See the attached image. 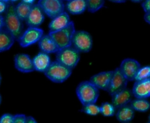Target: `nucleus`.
<instances>
[{
  "label": "nucleus",
  "mask_w": 150,
  "mask_h": 123,
  "mask_svg": "<svg viewBox=\"0 0 150 123\" xmlns=\"http://www.w3.org/2000/svg\"><path fill=\"white\" fill-rule=\"evenodd\" d=\"M4 19V29L12 34L15 41H18L24 31V26L23 21L16 13L15 6L13 3H8Z\"/></svg>",
  "instance_id": "1"
},
{
  "label": "nucleus",
  "mask_w": 150,
  "mask_h": 123,
  "mask_svg": "<svg viewBox=\"0 0 150 123\" xmlns=\"http://www.w3.org/2000/svg\"><path fill=\"white\" fill-rule=\"evenodd\" d=\"M76 94L82 105L96 103L100 95L99 89L90 80H84L79 83Z\"/></svg>",
  "instance_id": "2"
},
{
  "label": "nucleus",
  "mask_w": 150,
  "mask_h": 123,
  "mask_svg": "<svg viewBox=\"0 0 150 123\" xmlns=\"http://www.w3.org/2000/svg\"><path fill=\"white\" fill-rule=\"evenodd\" d=\"M71 73L72 69L57 61L52 62L44 72L45 76L47 79L56 83H63L70 78Z\"/></svg>",
  "instance_id": "3"
},
{
  "label": "nucleus",
  "mask_w": 150,
  "mask_h": 123,
  "mask_svg": "<svg viewBox=\"0 0 150 123\" xmlns=\"http://www.w3.org/2000/svg\"><path fill=\"white\" fill-rule=\"evenodd\" d=\"M80 59V53L71 45L59 49L56 52V61L73 69Z\"/></svg>",
  "instance_id": "4"
},
{
  "label": "nucleus",
  "mask_w": 150,
  "mask_h": 123,
  "mask_svg": "<svg viewBox=\"0 0 150 123\" xmlns=\"http://www.w3.org/2000/svg\"><path fill=\"white\" fill-rule=\"evenodd\" d=\"M80 53L89 52L93 47L91 35L84 30H76L73 36L71 45Z\"/></svg>",
  "instance_id": "5"
},
{
  "label": "nucleus",
  "mask_w": 150,
  "mask_h": 123,
  "mask_svg": "<svg viewBox=\"0 0 150 123\" xmlns=\"http://www.w3.org/2000/svg\"><path fill=\"white\" fill-rule=\"evenodd\" d=\"M75 31L74 23L73 21H71L64 28L56 31L49 33V34L60 49L71 45L72 38Z\"/></svg>",
  "instance_id": "6"
},
{
  "label": "nucleus",
  "mask_w": 150,
  "mask_h": 123,
  "mask_svg": "<svg viewBox=\"0 0 150 123\" xmlns=\"http://www.w3.org/2000/svg\"><path fill=\"white\" fill-rule=\"evenodd\" d=\"M38 5L51 19L65 11L64 0H39Z\"/></svg>",
  "instance_id": "7"
},
{
  "label": "nucleus",
  "mask_w": 150,
  "mask_h": 123,
  "mask_svg": "<svg viewBox=\"0 0 150 123\" xmlns=\"http://www.w3.org/2000/svg\"><path fill=\"white\" fill-rule=\"evenodd\" d=\"M43 35V30L39 27H28L18 40L21 47L26 48L38 43Z\"/></svg>",
  "instance_id": "8"
},
{
  "label": "nucleus",
  "mask_w": 150,
  "mask_h": 123,
  "mask_svg": "<svg viewBox=\"0 0 150 123\" xmlns=\"http://www.w3.org/2000/svg\"><path fill=\"white\" fill-rule=\"evenodd\" d=\"M140 67V63L133 58L123 59L119 66L121 72L128 81L134 80L135 75Z\"/></svg>",
  "instance_id": "9"
},
{
  "label": "nucleus",
  "mask_w": 150,
  "mask_h": 123,
  "mask_svg": "<svg viewBox=\"0 0 150 123\" xmlns=\"http://www.w3.org/2000/svg\"><path fill=\"white\" fill-rule=\"evenodd\" d=\"M128 82V80L121 72L119 67H117L113 70V73L107 92L111 96L114 93L126 88Z\"/></svg>",
  "instance_id": "10"
},
{
  "label": "nucleus",
  "mask_w": 150,
  "mask_h": 123,
  "mask_svg": "<svg viewBox=\"0 0 150 123\" xmlns=\"http://www.w3.org/2000/svg\"><path fill=\"white\" fill-rule=\"evenodd\" d=\"M15 68L22 73H29L35 71L32 59L26 54H17L14 57Z\"/></svg>",
  "instance_id": "11"
},
{
  "label": "nucleus",
  "mask_w": 150,
  "mask_h": 123,
  "mask_svg": "<svg viewBox=\"0 0 150 123\" xmlns=\"http://www.w3.org/2000/svg\"><path fill=\"white\" fill-rule=\"evenodd\" d=\"M113 73L112 71H102L90 77L89 80L99 90L107 91Z\"/></svg>",
  "instance_id": "12"
},
{
  "label": "nucleus",
  "mask_w": 150,
  "mask_h": 123,
  "mask_svg": "<svg viewBox=\"0 0 150 123\" xmlns=\"http://www.w3.org/2000/svg\"><path fill=\"white\" fill-rule=\"evenodd\" d=\"M45 20V13L37 4H33L26 17L25 23L28 27H39Z\"/></svg>",
  "instance_id": "13"
},
{
  "label": "nucleus",
  "mask_w": 150,
  "mask_h": 123,
  "mask_svg": "<svg viewBox=\"0 0 150 123\" xmlns=\"http://www.w3.org/2000/svg\"><path fill=\"white\" fill-rule=\"evenodd\" d=\"M111 96V103L114 105L116 109L129 104L134 97L132 89L125 88L119 92H117Z\"/></svg>",
  "instance_id": "14"
},
{
  "label": "nucleus",
  "mask_w": 150,
  "mask_h": 123,
  "mask_svg": "<svg viewBox=\"0 0 150 123\" xmlns=\"http://www.w3.org/2000/svg\"><path fill=\"white\" fill-rule=\"evenodd\" d=\"M132 92L135 98L147 99L150 97V78L135 81Z\"/></svg>",
  "instance_id": "15"
},
{
  "label": "nucleus",
  "mask_w": 150,
  "mask_h": 123,
  "mask_svg": "<svg viewBox=\"0 0 150 123\" xmlns=\"http://www.w3.org/2000/svg\"><path fill=\"white\" fill-rule=\"evenodd\" d=\"M69 13L64 11L62 13L52 19L49 23V33L61 30L66 27L71 22Z\"/></svg>",
  "instance_id": "16"
},
{
  "label": "nucleus",
  "mask_w": 150,
  "mask_h": 123,
  "mask_svg": "<svg viewBox=\"0 0 150 123\" xmlns=\"http://www.w3.org/2000/svg\"><path fill=\"white\" fill-rule=\"evenodd\" d=\"M38 46L40 51L49 54L56 53L59 50L57 44L49 34L43 35L38 41Z\"/></svg>",
  "instance_id": "17"
},
{
  "label": "nucleus",
  "mask_w": 150,
  "mask_h": 123,
  "mask_svg": "<svg viewBox=\"0 0 150 123\" xmlns=\"http://www.w3.org/2000/svg\"><path fill=\"white\" fill-rule=\"evenodd\" d=\"M33 64L35 71L40 72H45L50 65L51 62L50 57L49 54L42 51L38 53L32 58Z\"/></svg>",
  "instance_id": "18"
},
{
  "label": "nucleus",
  "mask_w": 150,
  "mask_h": 123,
  "mask_svg": "<svg viewBox=\"0 0 150 123\" xmlns=\"http://www.w3.org/2000/svg\"><path fill=\"white\" fill-rule=\"evenodd\" d=\"M65 9L70 14L76 15L83 13L87 10L86 0H68L65 4Z\"/></svg>",
  "instance_id": "19"
},
{
  "label": "nucleus",
  "mask_w": 150,
  "mask_h": 123,
  "mask_svg": "<svg viewBox=\"0 0 150 123\" xmlns=\"http://www.w3.org/2000/svg\"><path fill=\"white\" fill-rule=\"evenodd\" d=\"M117 110L115 117L119 122L122 123H128L134 119L135 110L129 104L123 106Z\"/></svg>",
  "instance_id": "20"
},
{
  "label": "nucleus",
  "mask_w": 150,
  "mask_h": 123,
  "mask_svg": "<svg viewBox=\"0 0 150 123\" xmlns=\"http://www.w3.org/2000/svg\"><path fill=\"white\" fill-rule=\"evenodd\" d=\"M15 38L5 29L0 30V52L9 50L15 43Z\"/></svg>",
  "instance_id": "21"
},
{
  "label": "nucleus",
  "mask_w": 150,
  "mask_h": 123,
  "mask_svg": "<svg viewBox=\"0 0 150 123\" xmlns=\"http://www.w3.org/2000/svg\"><path fill=\"white\" fill-rule=\"evenodd\" d=\"M129 104L132 108L137 111L145 113L150 109V102L144 98H135L132 99Z\"/></svg>",
  "instance_id": "22"
},
{
  "label": "nucleus",
  "mask_w": 150,
  "mask_h": 123,
  "mask_svg": "<svg viewBox=\"0 0 150 123\" xmlns=\"http://www.w3.org/2000/svg\"><path fill=\"white\" fill-rule=\"evenodd\" d=\"M33 5L25 3L22 1L20 2L15 6V11L19 17L24 21L28 17Z\"/></svg>",
  "instance_id": "23"
},
{
  "label": "nucleus",
  "mask_w": 150,
  "mask_h": 123,
  "mask_svg": "<svg viewBox=\"0 0 150 123\" xmlns=\"http://www.w3.org/2000/svg\"><path fill=\"white\" fill-rule=\"evenodd\" d=\"M100 114L105 117H112L115 114L116 108L114 105L110 102L105 101L102 103L100 106Z\"/></svg>",
  "instance_id": "24"
},
{
  "label": "nucleus",
  "mask_w": 150,
  "mask_h": 123,
  "mask_svg": "<svg viewBox=\"0 0 150 123\" xmlns=\"http://www.w3.org/2000/svg\"><path fill=\"white\" fill-rule=\"evenodd\" d=\"M87 10L90 13H95L101 9L104 5L105 0H86Z\"/></svg>",
  "instance_id": "25"
},
{
  "label": "nucleus",
  "mask_w": 150,
  "mask_h": 123,
  "mask_svg": "<svg viewBox=\"0 0 150 123\" xmlns=\"http://www.w3.org/2000/svg\"><path fill=\"white\" fill-rule=\"evenodd\" d=\"M81 111L86 114L95 116L100 113V106L96 104V103H91L82 105Z\"/></svg>",
  "instance_id": "26"
},
{
  "label": "nucleus",
  "mask_w": 150,
  "mask_h": 123,
  "mask_svg": "<svg viewBox=\"0 0 150 123\" xmlns=\"http://www.w3.org/2000/svg\"><path fill=\"white\" fill-rule=\"evenodd\" d=\"M150 78V65H145L142 67H140L138 71L134 80H141L146 79Z\"/></svg>",
  "instance_id": "27"
},
{
  "label": "nucleus",
  "mask_w": 150,
  "mask_h": 123,
  "mask_svg": "<svg viewBox=\"0 0 150 123\" xmlns=\"http://www.w3.org/2000/svg\"><path fill=\"white\" fill-rule=\"evenodd\" d=\"M0 123H13V115L9 113L4 114L0 117Z\"/></svg>",
  "instance_id": "28"
},
{
  "label": "nucleus",
  "mask_w": 150,
  "mask_h": 123,
  "mask_svg": "<svg viewBox=\"0 0 150 123\" xmlns=\"http://www.w3.org/2000/svg\"><path fill=\"white\" fill-rule=\"evenodd\" d=\"M26 116L23 114H17L13 115V123H25Z\"/></svg>",
  "instance_id": "29"
},
{
  "label": "nucleus",
  "mask_w": 150,
  "mask_h": 123,
  "mask_svg": "<svg viewBox=\"0 0 150 123\" xmlns=\"http://www.w3.org/2000/svg\"><path fill=\"white\" fill-rule=\"evenodd\" d=\"M141 6L145 13L150 12V0H145L142 3Z\"/></svg>",
  "instance_id": "30"
},
{
  "label": "nucleus",
  "mask_w": 150,
  "mask_h": 123,
  "mask_svg": "<svg viewBox=\"0 0 150 123\" xmlns=\"http://www.w3.org/2000/svg\"><path fill=\"white\" fill-rule=\"evenodd\" d=\"M7 5H8V3H5L3 1H0V14L1 15L3 13H5L7 8Z\"/></svg>",
  "instance_id": "31"
},
{
  "label": "nucleus",
  "mask_w": 150,
  "mask_h": 123,
  "mask_svg": "<svg viewBox=\"0 0 150 123\" xmlns=\"http://www.w3.org/2000/svg\"><path fill=\"white\" fill-rule=\"evenodd\" d=\"M25 123H37V121L32 116H26Z\"/></svg>",
  "instance_id": "32"
},
{
  "label": "nucleus",
  "mask_w": 150,
  "mask_h": 123,
  "mask_svg": "<svg viewBox=\"0 0 150 123\" xmlns=\"http://www.w3.org/2000/svg\"><path fill=\"white\" fill-rule=\"evenodd\" d=\"M144 19L148 24H150V12L145 13L144 16Z\"/></svg>",
  "instance_id": "33"
},
{
  "label": "nucleus",
  "mask_w": 150,
  "mask_h": 123,
  "mask_svg": "<svg viewBox=\"0 0 150 123\" xmlns=\"http://www.w3.org/2000/svg\"><path fill=\"white\" fill-rule=\"evenodd\" d=\"M4 28V16L0 14V30Z\"/></svg>",
  "instance_id": "34"
},
{
  "label": "nucleus",
  "mask_w": 150,
  "mask_h": 123,
  "mask_svg": "<svg viewBox=\"0 0 150 123\" xmlns=\"http://www.w3.org/2000/svg\"><path fill=\"white\" fill-rule=\"evenodd\" d=\"M110 2H114V3H124L127 1V0H108Z\"/></svg>",
  "instance_id": "35"
},
{
  "label": "nucleus",
  "mask_w": 150,
  "mask_h": 123,
  "mask_svg": "<svg viewBox=\"0 0 150 123\" xmlns=\"http://www.w3.org/2000/svg\"><path fill=\"white\" fill-rule=\"evenodd\" d=\"M36 0H22V2L28 3V4H30V5H33L35 2Z\"/></svg>",
  "instance_id": "36"
},
{
  "label": "nucleus",
  "mask_w": 150,
  "mask_h": 123,
  "mask_svg": "<svg viewBox=\"0 0 150 123\" xmlns=\"http://www.w3.org/2000/svg\"><path fill=\"white\" fill-rule=\"evenodd\" d=\"M130 1L133 2H135V3H139L142 1V0H130Z\"/></svg>",
  "instance_id": "37"
},
{
  "label": "nucleus",
  "mask_w": 150,
  "mask_h": 123,
  "mask_svg": "<svg viewBox=\"0 0 150 123\" xmlns=\"http://www.w3.org/2000/svg\"><path fill=\"white\" fill-rule=\"evenodd\" d=\"M9 1L11 2V3H14V2H17V1H19V0H9Z\"/></svg>",
  "instance_id": "38"
},
{
  "label": "nucleus",
  "mask_w": 150,
  "mask_h": 123,
  "mask_svg": "<svg viewBox=\"0 0 150 123\" xmlns=\"http://www.w3.org/2000/svg\"><path fill=\"white\" fill-rule=\"evenodd\" d=\"M0 1H3V2H5V3H8V2H9V0H0Z\"/></svg>",
  "instance_id": "39"
},
{
  "label": "nucleus",
  "mask_w": 150,
  "mask_h": 123,
  "mask_svg": "<svg viewBox=\"0 0 150 123\" xmlns=\"http://www.w3.org/2000/svg\"><path fill=\"white\" fill-rule=\"evenodd\" d=\"M148 122H149L150 123V114L149 115V116H148Z\"/></svg>",
  "instance_id": "40"
},
{
  "label": "nucleus",
  "mask_w": 150,
  "mask_h": 123,
  "mask_svg": "<svg viewBox=\"0 0 150 123\" xmlns=\"http://www.w3.org/2000/svg\"><path fill=\"white\" fill-rule=\"evenodd\" d=\"M1 101H2V97H1V94H0V105H1Z\"/></svg>",
  "instance_id": "41"
},
{
  "label": "nucleus",
  "mask_w": 150,
  "mask_h": 123,
  "mask_svg": "<svg viewBox=\"0 0 150 123\" xmlns=\"http://www.w3.org/2000/svg\"><path fill=\"white\" fill-rule=\"evenodd\" d=\"M1 80H2V78H1V73H0V86H1Z\"/></svg>",
  "instance_id": "42"
},
{
  "label": "nucleus",
  "mask_w": 150,
  "mask_h": 123,
  "mask_svg": "<svg viewBox=\"0 0 150 123\" xmlns=\"http://www.w3.org/2000/svg\"><path fill=\"white\" fill-rule=\"evenodd\" d=\"M64 1H68V0H64Z\"/></svg>",
  "instance_id": "43"
}]
</instances>
